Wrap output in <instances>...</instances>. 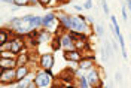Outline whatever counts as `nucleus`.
Instances as JSON below:
<instances>
[{
  "instance_id": "f8f14e48",
  "label": "nucleus",
  "mask_w": 131,
  "mask_h": 88,
  "mask_svg": "<svg viewBox=\"0 0 131 88\" xmlns=\"http://www.w3.org/2000/svg\"><path fill=\"white\" fill-rule=\"evenodd\" d=\"M30 73H31L30 64H27V66H18L16 67V81L19 82L21 79H24L25 76H28Z\"/></svg>"
},
{
  "instance_id": "dca6fc26",
  "label": "nucleus",
  "mask_w": 131,
  "mask_h": 88,
  "mask_svg": "<svg viewBox=\"0 0 131 88\" xmlns=\"http://www.w3.org/2000/svg\"><path fill=\"white\" fill-rule=\"evenodd\" d=\"M49 43H51L52 51H58V49L61 48V37H58V36H52V39L49 40Z\"/></svg>"
},
{
  "instance_id": "1a4fd4ad",
  "label": "nucleus",
  "mask_w": 131,
  "mask_h": 88,
  "mask_svg": "<svg viewBox=\"0 0 131 88\" xmlns=\"http://www.w3.org/2000/svg\"><path fill=\"white\" fill-rule=\"evenodd\" d=\"M63 55H64V60L66 61H81L83 55H82L81 51L78 49H73V51H63Z\"/></svg>"
},
{
  "instance_id": "c9c22d12",
  "label": "nucleus",
  "mask_w": 131,
  "mask_h": 88,
  "mask_svg": "<svg viewBox=\"0 0 131 88\" xmlns=\"http://www.w3.org/2000/svg\"><path fill=\"white\" fill-rule=\"evenodd\" d=\"M130 15H131V12H130Z\"/></svg>"
},
{
  "instance_id": "72a5a7b5",
  "label": "nucleus",
  "mask_w": 131,
  "mask_h": 88,
  "mask_svg": "<svg viewBox=\"0 0 131 88\" xmlns=\"http://www.w3.org/2000/svg\"><path fill=\"white\" fill-rule=\"evenodd\" d=\"M3 3H14V0H2Z\"/></svg>"
},
{
  "instance_id": "473e14b6",
  "label": "nucleus",
  "mask_w": 131,
  "mask_h": 88,
  "mask_svg": "<svg viewBox=\"0 0 131 88\" xmlns=\"http://www.w3.org/2000/svg\"><path fill=\"white\" fill-rule=\"evenodd\" d=\"M30 2H31V6H34V5H39V3H37V0H30Z\"/></svg>"
},
{
  "instance_id": "f03ea898",
  "label": "nucleus",
  "mask_w": 131,
  "mask_h": 88,
  "mask_svg": "<svg viewBox=\"0 0 131 88\" xmlns=\"http://www.w3.org/2000/svg\"><path fill=\"white\" fill-rule=\"evenodd\" d=\"M0 84L5 85V87L16 85L18 84V81H16V69H5V70H0Z\"/></svg>"
},
{
  "instance_id": "c85d7f7f",
  "label": "nucleus",
  "mask_w": 131,
  "mask_h": 88,
  "mask_svg": "<svg viewBox=\"0 0 131 88\" xmlns=\"http://www.w3.org/2000/svg\"><path fill=\"white\" fill-rule=\"evenodd\" d=\"M73 8L76 9V11H78V12H82V11H83V6H79V5H74Z\"/></svg>"
},
{
  "instance_id": "f3484780",
  "label": "nucleus",
  "mask_w": 131,
  "mask_h": 88,
  "mask_svg": "<svg viewBox=\"0 0 131 88\" xmlns=\"http://www.w3.org/2000/svg\"><path fill=\"white\" fill-rule=\"evenodd\" d=\"M118 40H119V46H121V51H122V58L124 60H127L128 57H127V49H125V40H124V36H122V33H119L118 36Z\"/></svg>"
},
{
  "instance_id": "4be33fe9",
  "label": "nucleus",
  "mask_w": 131,
  "mask_h": 88,
  "mask_svg": "<svg viewBox=\"0 0 131 88\" xmlns=\"http://www.w3.org/2000/svg\"><path fill=\"white\" fill-rule=\"evenodd\" d=\"M14 5L21 8V6H31V2L30 0H14Z\"/></svg>"
},
{
  "instance_id": "cd10ccee",
  "label": "nucleus",
  "mask_w": 131,
  "mask_h": 88,
  "mask_svg": "<svg viewBox=\"0 0 131 88\" xmlns=\"http://www.w3.org/2000/svg\"><path fill=\"white\" fill-rule=\"evenodd\" d=\"M115 79L118 81V82H121V81H122V75H121L119 72H116L115 73Z\"/></svg>"
},
{
  "instance_id": "7ed1b4c3",
  "label": "nucleus",
  "mask_w": 131,
  "mask_h": 88,
  "mask_svg": "<svg viewBox=\"0 0 131 88\" xmlns=\"http://www.w3.org/2000/svg\"><path fill=\"white\" fill-rule=\"evenodd\" d=\"M88 23H86V16L85 15H78L74 16L72 15V27H70V30H73V32H79V33H85L86 34V30H88ZM88 36V34H86Z\"/></svg>"
},
{
  "instance_id": "f704fd0d",
  "label": "nucleus",
  "mask_w": 131,
  "mask_h": 88,
  "mask_svg": "<svg viewBox=\"0 0 131 88\" xmlns=\"http://www.w3.org/2000/svg\"><path fill=\"white\" fill-rule=\"evenodd\" d=\"M130 40H131V34H130Z\"/></svg>"
},
{
  "instance_id": "c756f323",
  "label": "nucleus",
  "mask_w": 131,
  "mask_h": 88,
  "mask_svg": "<svg viewBox=\"0 0 131 88\" xmlns=\"http://www.w3.org/2000/svg\"><path fill=\"white\" fill-rule=\"evenodd\" d=\"M86 23L92 25V23H94V18H92V16H86Z\"/></svg>"
},
{
  "instance_id": "39448f33",
  "label": "nucleus",
  "mask_w": 131,
  "mask_h": 88,
  "mask_svg": "<svg viewBox=\"0 0 131 88\" xmlns=\"http://www.w3.org/2000/svg\"><path fill=\"white\" fill-rule=\"evenodd\" d=\"M25 46H27V43L23 36H15L12 40H9V51H12L16 55L25 51Z\"/></svg>"
},
{
  "instance_id": "2eb2a0df",
  "label": "nucleus",
  "mask_w": 131,
  "mask_h": 88,
  "mask_svg": "<svg viewBox=\"0 0 131 88\" xmlns=\"http://www.w3.org/2000/svg\"><path fill=\"white\" fill-rule=\"evenodd\" d=\"M34 76H36V72H31L28 76H25L24 79L19 81L15 87H16V88H27V87H28V85L33 82V81H34Z\"/></svg>"
},
{
  "instance_id": "7c9ffc66",
  "label": "nucleus",
  "mask_w": 131,
  "mask_h": 88,
  "mask_svg": "<svg viewBox=\"0 0 131 88\" xmlns=\"http://www.w3.org/2000/svg\"><path fill=\"white\" fill-rule=\"evenodd\" d=\"M125 3H127V9L131 12V0H125Z\"/></svg>"
},
{
  "instance_id": "f257e3e1",
  "label": "nucleus",
  "mask_w": 131,
  "mask_h": 88,
  "mask_svg": "<svg viewBox=\"0 0 131 88\" xmlns=\"http://www.w3.org/2000/svg\"><path fill=\"white\" fill-rule=\"evenodd\" d=\"M34 82L39 88H51V85L54 84L52 70H37L34 76Z\"/></svg>"
},
{
  "instance_id": "4468645a",
  "label": "nucleus",
  "mask_w": 131,
  "mask_h": 88,
  "mask_svg": "<svg viewBox=\"0 0 131 88\" xmlns=\"http://www.w3.org/2000/svg\"><path fill=\"white\" fill-rule=\"evenodd\" d=\"M94 64H95V61L94 60H88V58H82L81 61H79V70L81 72H88V70H91L92 67H94Z\"/></svg>"
},
{
  "instance_id": "0eeeda50",
  "label": "nucleus",
  "mask_w": 131,
  "mask_h": 88,
  "mask_svg": "<svg viewBox=\"0 0 131 88\" xmlns=\"http://www.w3.org/2000/svg\"><path fill=\"white\" fill-rule=\"evenodd\" d=\"M79 70H73L70 67H66L63 72H60L58 78L63 84H74V79H76V73Z\"/></svg>"
},
{
  "instance_id": "20e7f679",
  "label": "nucleus",
  "mask_w": 131,
  "mask_h": 88,
  "mask_svg": "<svg viewBox=\"0 0 131 88\" xmlns=\"http://www.w3.org/2000/svg\"><path fill=\"white\" fill-rule=\"evenodd\" d=\"M58 19H57V15H55V12L54 11H49L46 15H43V28H46L49 32L54 34V32L57 30L58 27Z\"/></svg>"
},
{
  "instance_id": "aec40b11",
  "label": "nucleus",
  "mask_w": 131,
  "mask_h": 88,
  "mask_svg": "<svg viewBox=\"0 0 131 88\" xmlns=\"http://www.w3.org/2000/svg\"><path fill=\"white\" fill-rule=\"evenodd\" d=\"M55 2L58 3V0H37V3L40 5L42 8H49V6H52V3H55Z\"/></svg>"
},
{
  "instance_id": "423d86ee",
  "label": "nucleus",
  "mask_w": 131,
  "mask_h": 88,
  "mask_svg": "<svg viewBox=\"0 0 131 88\" xmlns=\"http://www.w3.org/2000/svg\"><path fill=\"white\" fill-rule=\"evenodd\" d=\"M54 63H55V58L52 52H46L39 57V66L42 70H51L54 67Z\"/></svg>"
},
{
  "instance_id": "ddd939ff",
  "label": "nucleus",
  "mask_w": 131,
  "mask_h": 88,
  "mask_svg": "<svg viewBox=\"0 0 131 88\" xmlns=\"http://www.w3.org/2000/svg\"><path fill=\"white\" fill-rule=\"evenodd\" d=\"M18 64H16V58H0V69L5 70V69H16Z\"/></svg>"
},
{
  "instance_id": "bb28decb",
  "label": "nucleus",
  "mask_w": 131,
  "mask_h": 88,
  "mask_svg": "<svg viewBox=\"0 0 131 88\" xmlns=\"http://www.w3.org/2000/svg\"><path fill=\"white\" fill-rule=\"evenodd\" d=\"M83 9H92V0H85Z\"/></svg>"
},
{
  "instance_id": "b1692460",
  "label": "nucleus",
  "mask_w": 131,
  "mask_h": 88,
  "mask_svg": "<svg viewBox=\"0 0 131 88\" xmlns=\"http://www.w3.org/2000/svg\"><path fill=\"white\" fill-rule=\"evenodd\" d=\"M101 6H103L104 14H106V15H109V14H110V9H109V6H107V2H106V0H101Z\"/></svg>"
},
{
  "instance_id": "a211bd4d",
  "label": "nucleus",
  "mask_w": 131,
  "mask_h": 88,
  "mask_svg": "<svg viewBox=\"0 0 131 88\" xmlns=\"http://www.w3.org/2000/svg\"><path fill=\"white\" fill-rule=\"evenodd\" d=\"M78 87L79 88H91L86 75H81V76H79V79H78Z\"/></svg>"
},
{
  "instance_id": "5701e85b",
  "label": "nucleus",
  "mask_w": 131,
  "mask_h": 88,
  "mask_svg": "<svg viewBox=\"0 0 131 88\" xmlns=\"http://www.w3.org/2000/svg\"><path fill=\"white\" fill-rule=\"evenodd\" d=\"M95 33H97V36H103L104 34V27H103V24H97L95 25Z\"/></svg>"
},
{
  "instance_id": "e433bc0d",
  "label": "nucleus",
  "mask_w": 131,
  "mask_h": 88,
  "mask_svg": "<svg viewBox=\"0 0 131 88\" xmlns=\"http://www.w3.org/2000/svg\"><path fill=\"white\" fill-rule=\"evenodd\" d=\"M70 2H72V0H70Z\"/></svg>"
},
{
  "instance_id": "9b49d317",
  "label": "nucleus",
  "mask_w": 131,
  "mask_h": 88,
  "mask_svg": "<svg viewBox=\"0 0 131 88\" xmlns=\"http://www.w3.org/2000/svg\"><path fill=\"white\" fill-rule=\"evenodd\" d=\"M61 49H63V51H73V49H76L74 48V42H73V39L69 36V33L61 37Z\"/></svg>"
},
{
  "instance_id": "393cba45",
  "label": "nucleus",
  "mask_w": 131,
  "mask_h": 88,
  "mask_svg": "<svg viewBox=\"0 0 131 88\" xmlns=\"http://www.w3.org/2000/svg\"><path fill=\"white\" fill-rule=\"evenodd\" d=\"M104 48H106V52H107V60L112 57V46H110V43H104Z\"/></svg>"
},
{
  "instance_id": "6ab92c4d",
  "label": "nucleus",
  "mask_w": 131,
  "mask_h": 88,
  "mask_svg": "<svg viewBox=\"0 0 131 88\" xmlns=\"http://www.w3.org/2000/svg\"><path fill=\"white\" fill-rule=\"evenodd\" d=\"M110 21H112V27H113V32H115V34L118 36V34L121 33V30H119V24H118V19H116V16L110 15Z\"/></svg>"
},
{
  "instance_id": "a878e982",
  "label": "nucleus",
  "mask_w": 131,
  "mask_h": 88,
  "mask_svg": "<svg viewBox=\"0 0 131 88\" xmlns=\"http://www.w3.org/2000/svg\"><path fill=\"white\" fill-rule=\"evenodd\" d=\"M121 14H122V18L127 21V19H128V9H127V6H124V8L121 9Z\"/></svg>"
},
{
  "instance_id": "2f4dec72",
  "label": "nucleus",
  "mask_w": 131,
  "mask_h": 88,
  "mask_svg": "<svg viewBox=\"0 0 131 88\" xmlns=\"http://www.w3.org/2000/svg\"><path fill=\"white\" fill-rule=\"evenodd\" d=\"M27 88H39V87H37V85H36V82L33 81V82H31V84H30V85H28Z\"/></svg>"
},
{
  "instance_id": "6e6552de",
  "label": "nucleus",
  "mask_w": 131,
  "mask_h": 88,
  "mask_svg": "<svg viewBox=\"0 0 131 88\" xmlns=\"http://www.w3.org/2000/svg\"><path fill=\"white\" fill-rule=\"evenodd\" d=\"M55 15H57L58 23L63 25V27H66L67 30H70V27H72V15L66 14L63 11H55Z\"/></svg>"
},
{
  "instance_id": "412c9836",
  "label": "nucleus",
  "mask_w": 131,
  "mask_h": 88,
  "mask_svg": "<svg viewBox=\"0 0 131 88\" xmlns=\"http://www.w3.org/2000/svg\"><path fill=\"white\" fill-rule=\"evenodd\" d=\"M0 58H16V54L12 51H0Z\"/></svg>"
},
{
  "instance_id": "9d476101",
  "label": "nucleus",
  "mask_w": 131,
  "mask_h": 88,
  "mask_svg": "<svg viewBox=\"0 0 131 88\" xmlns=\"http://www.w3.org/2000/svg\"><path fill=\"white\" fill-rule=\"evenodd\" d=\"M31 63V54H30V51H23L21 54H18L16 55V64L18 66H27V64Z\"/></svg>"
}]
</instances>
